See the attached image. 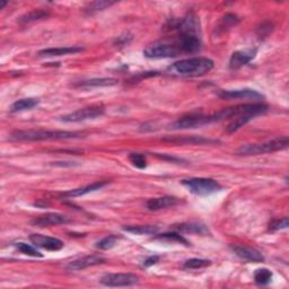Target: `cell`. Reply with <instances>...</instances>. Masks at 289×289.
Instances as JSON below:
<instances>
[{
	"label": "cell",
	"mask_w": 289,
	"mask_h": 289,
	"mask_svg": "<svg viewBox=\"0 0 289 289\" xmlns=\"http://www.w3.org/2000/svg\"><path fill=\"white\" fill-rule=\"evenodd\" d=\"M214 68V61L206 57H193L180 60L167 68V73L181 77H198Z\"/></svg>",
	"instance_id": "1"
},
{
	"label": "cell",
	"mask_w": 289,
	"mask_h": 289,
	"mask_svg": "<svg viewBox=\"0 0 289 289\" xmlns=\"http://www.w3.org/2000/svg\"><path fill=\"white\" fill-rule=\"evenodd\" d=\"M81 134L63 130H17L10 134L9 139L14 141H42L63 140L79 138Z\"/></svg>",
	"instance_id": "2"
},
{
	"label": "cell",
	"mask_w": 289,
	"mask_h": 289,
	"mask_svg": "<svg viewBox=\"0 0 289 289\" xmlns=\"http://www.w3.org/2000/svg\"><path fill=\"white\" fill-rule=\"evenodd\" d=\"M233 114L232 107L224 108V110L209 114V116H203V114H191V116L183 117L179 119L177 121L174 122L171 128L175 130H181V129H193L198 127H204L207 124H211L215 122L223 121V120L231 119Z\"/></svg>",
	"instance_id": "3"
},
{
	"label": "cell",
	"mask_w": 289,
	"mask_h": 289,
	"mask_svg": "<svg viewBox=\"0 0 289 289\" xmlns=\"http://www.w3.org/2000/svg\"><path fill=\"white\" fill-rule=\"evenodd\" d=\"M268 111V105L263 103H254V104H243L233 107V121L228 124L227 132L233 134L238 129L244 127L255 117L264 114Z\"/></svg>",
	"instance_id": "4"
},
{
	"label": "cell",
	"mask_w": 289,
	"mask_h": 289,
	"mask_svg": "<svg viewBox=\"0 0 289 289\" xmlns=\"http://www.w3.org/2000/svg\"><path fill=\"white\" fill-rule=\"evenodd\" d=\"M288 145H289V139L287 136H285V137L275 138L272 140L264 141V143H260V144L243 145L239 147L236 152L238 155H244V156L268 154V152L286 149Z\"/></svg>",
	"instance_id": "5"
},
{
	"label": "cell",
	"mask_w": 289,
	"mask_h": 289,
	"mask_svg": "<svg viewBox=\"0 0 289 289\" xmlns=\"http://www.w3.org/2000/svg\"><path fill=\"white\" fill-rule=\"evenodd\" d=\"M181 183L187 188L191 193L200 197L210 195L221 190V185L216 180L205 177H191L182 180Z\"/></svg>",
	"instance_id": "6"
},
{
	"label": "cell",
	"mask_w": 289,
	"mask_h": 289,
	"mask_svg": "<svg viewBox=\"0 0 289 289\" xmlns=\"http://www.w3.org/2000/svg\"><path fill=\"white\" fill-rule=\"evenodd\" d=\"M183 54L177 43L174 42H157L150 45L144 50V56L149 59H167Z\"/></svg>",
	"instance_id": "7"
},
{
	"label": "cell",
	"mask_w": 289,
	"mask_h": 289,
	"mask_svg": "<svg viewBox=\"0 0 289 289\" xmlns=\"http://www.w3.org/2000/svg\"><path fill=\"white\" fill-rule=\"evenodd\" d=\"M104 114V107L100 105H93L79 108V110L75 111L67 116L61 117V121L63 122H80L85 121V120L90 119H96L102 117Z\"/></svg>",
	"instance_id": "8"
},
{
	"label": "cell",
	"mask_w": 289,
	"mask_h": 289,
	"mask_svg": "<svg viewBox=\"0 0 289 289\" xmlns=\"http://www.w3.org/2000/svg\"><path fill=\"white\" fill-rule=\"evenodd\" d=\"M100 281L107 287H130L138 283L139 278L134 274H107Z\"/></svg>",
	"instance_id": "9"
},
{
	"label": "cell",
	"mask_w": 289,
	"mask_h": 289,
	"mask_svg": "<svg viewBox=\"0 0 289 289\" xmlns=\"http://www.w3.org/2000/svg\"><path fill=\"white\" fill-rule=\"evenodd\" d=\"M31 223H32V225L37 226V227H49V226L64 225V224L72 223V219H70V218L66 215L50 212V214H46V215H42L40 217L34 218V219Z\"/></svg>",
	"instance_id": "10"
},
{
	"label": "cell",
	"mask_w": 289,
	"mask_h": 289,
	"mask_svg": "<svg viewBox=\"0 0 289 289\" xmlns=\"http://www.w3.org/2000/svg\"><path fill=\"white\" fill-rule=\"evenodd\" d=\"M30 241L33 243L35 247L45 249L47 251H59L61 250L64 245L61 239L41 235V234H32L30 236Z\"/></svg>",
	"instance_id": "11"
},
{
	"label": "cell",
	"mask_w": 289,
	"mask_h": 289,
	"mask_svg": "<svg viewBox=\"0 0 289 289\" xmlns=\"http://www.w3.org/2000/svg\"><path fill=\"white\" fill-rule=\"evenodd\" d=\"M219 97L226 100H261L263 99V95L258 91L251 88H243V90H234V91H221L219 93Z\"/></svg>",
	"instance_id": "12"
},
{
	"label": "cell",
	"mask_w": 289,
	"mask_h": 289,
	"mask_svg": "<svg viewBox=\"0 0 289 289\" xmlns=\"http://www.w3.org/2000/svg\"><path fill=\"white\" fill-rule=\"evenodd\" d=\"M105 262V259L100 255H87L84 258L74 260L66 265V270L68 271H79L86 268H90L93 265L102 264Z\"/></svg>",
	"instance_id": "13"
},
{
	"label": "cell",
	"mask_w": 289,
	"mask_h": 289,
	"mask_svg": "<svg viewBox=\"0 0 289 289\" xmlns=\"http://www.w3.org/2000/svg\"><path fill=\"white\" fill-rule=\"evenodd\" d=\"M231 249L234 251L238 258H241L245 261H250V262H263L264 256L260 251L248 248V247H238V245H232Z\"/></svg>",
	"instance_id": "14"
},
{
	"label": "cell",
	"mask_w": 289,
	"mask_h": 289,
	"mask_svg": "<svg viewBox=\"0 0 289 289\" xmlns=\"http://www.w3.org/2000/svg\"><path fill=\"white\" fill-rule=\"evenodd\" d=\"M256 49H250V50L245 51H236L232 54L230 59V67L233 70H236L242 68L245 64H248L251 60L255 57Z\"/></svg>",
	"instance_id": "15"
},
{
	"label": "cell",
	"mask_w": 289,
	"mask_h": 289,
	"mask_svg": "<svg viewBox=\"0 0 289 289\" xmlns=\"http://www.w3.org/2000/svg\"><path fill=\"white\" fill-rule=\"evenodd\" d=\"M180 203V200L175 197H171V195H164V197L160 198H152L147 201L146 207L147 209L150 211H157L168 208V207H174Z\"/></svg>",
	"instance_id": "16"
},
{
	"label": "cell",
	"mask_w": 289,
	"mask_h": 289,
	"mask_svg": "<svg viewBox=\"0 0 289 289\" xmlns=\"http://www.w3.org/2000/svg\"><path fill=\"white\" fill-rule=\"evenodd\" d=\"M84 51L80 47H64V48H51L45 49L39 52V57H61L68 56V54H75Z\"/></svg>",
	"instance_id": "17"
},
{
	"label": "cell",
	"mask_w": 289,
	"mask_h": 289,
	"mask_svg": "<svg viewBox=\"0 0 289 289\" xmlns=\"http://www.w3.org/2000/svg\"><path fill=\"white\" fill-rule=\"evenodd\" d=\"M106 184H107L106 181H99V182H95V183H92L90 185H87V187H84V188L69 190V191H67V192H64L62 194L64 195V197H69V198L81 197V195H85L87 193L94 192V191L102 189L103 187H105Z\"/></svg>",
	"instance_id": "18"
},
{
	"label": "cell",
	"mask_w": 289,
	"mask_h": 289,
	"mask_svg": "<svg viewBox=\"0 0 289 289\" xmlns=\"http://www.w3.org/2000/svg\"><path fill=\"white\" fill-rule=\"evenodd\" d=\"M173 227L175 228V230L184 233L201 234V235L209 233V230L204 225V224H198V223H183V224H179V225H174Z\"/></svg>",
	"instance_id": "19"
},
{
	"label": "cell",
	"mask_w": 289,
	"mask_h": 289,
	"mask_svg": "<svg viewBox=\"0 0 289 289\" xmlns=\"http://www.w3.org/2000/svg\"><path fill=\"white\" fill-rule=\"evenodd\" d=\"M117 84H118V80L114 78H94V79L81 81V83L76 84L75 87H80V88H90V87L113 86Z\"/></svg>",
	"instance_id": "20"
},
{
	"label": "cell",
	"mask_w": 289,
	"mask_h": 289,
	"mask_svg": "<svg viewBox=\"0 0 289 289\" xmlns=\"http://www.w3.org/2000/svg\"><path fill=\"white\" fill-rule=\"evenodd\" d=\"M40 101L37 99H33V97H29V99H21L13 103L10 111L12 112H21L26 110H32V108L39 105Z\"/></svg>",
	"instance_id": "21"
},
{
	"label": "cell",
	"mask_w": 289,
	"mask_h": 289,
	"mask_svg": "<svg viewBox=\"0 0 289 289\" xmlns=\"http://www.w3.org/2000/svg\"><path fill=\"white\" fill-rule=\"evenodd\" d=\"M123 230L129 233L136 234V235H155V234L158 232V227L151 225L129 226V227H124Z\"/></svg>",
	"instance_id": "22"
},
{
	"label": "cell",
	"mask_w": 289,
	"mask_h": 289,
	"mask_svg": "<svg viewBox=\"0 0 289 289\" xmlns=\"http://www.w3.org/2000/svg\"><path fill=\"white\" fill-rule=\"evenodd\" d=\"M272 279V272L269 269H258L254 274V280L258 285L265 286L271 282Z\"/></svg>",
	"instance_id": "23"
},
{
	"label": "cell",
	"mask_w": 289,
	"mask_h": 289,
	"mask_svg": "<svg viewBox=\"0 0 289 289\" xmlns=\"http://www.w3.org/2000/svg\"><path fill=\"white\" fill-rule=\"evenodd\" d=\"M48 16L49 13L45 12V10H33V12H30L21 16L19 18V21L20 23H31V21L45 19L48 17Z\"/></svg>",
	"instance_id": "24"
},
{
	"label": "cell",
	"mask_w": 289,
	"mask_h": 289,
	"mask_svg": "<svg viewBox=\"0 0 289 289\" xmlns=\"http://www.w3.org/2000/svg\"><path fill=\"white\" fill-rule=\"evenodd\" d=\"M114 4H116L114 2H104V0H101V2H93L87 5V6L84 8V10H85V13L92 15L94 13L100 12V10L110 7Z\"/></svg>",
	"instance_id": "25"
},
{
	"label": "cell",
	"mask_w": 289,
	"mask_h": 289,
	"mask_svg": "<svg viewBox=\"0 0 289 289\" xmlns=\"http://www.w3.org/2000/svg\"><path fill=\"white\" fill-rule=\"evenodd\" d=\"M155 239H162V241H170V242H177L187 245L189 247V242L185 239L182 235H180L177 233H165V234H161V235H157L154 237Z\"/></svg>",
	"instance_id": "26"
},
{
	"label": "cell",
	"mask_w": 289,
	"mask_h": 289,
	"mask_svg": "<svg viewBox=\"0 0 289 289\" xmlns=\"http://www.w3.org/2000/svg\"><path fill=\"white\" fill-rule=\"evenodd\" d=\"M211 264L210 260L206 259H190L187 260L183 264L184 269H201L206 268V266H209Z\"/></svg>",
	"instance_id": "27"
},
{
	"label": "cell",
	"mask_w": 289,
	"mask_h": 289,
	"mask_svg": "<svg viewBox=\"0 0 289 289\" xmlns=\"http://www.w3.org/2000/svg\"><path fill=\"white\" fill-rule=\"evenodd\" d=\"M16 249H17L19 252H21L23 254L34 256V258H36V256H37V258H41V256H43V254L40 253L36 249H34L33 247H31L30 244H26V243H23V242H19V243L16 244Z\"/></svg>",
	"instance_id": "28"
},
{
	"label": "cell",
	"mask_w": 289,
	"mask_h": 289,
	"mask_svg": "<svg viewBox=\"0 0 289 289\" xmlns=\"http://www.w3.org/2000/svg\"><path fill=\"white\" fill-rule=\"evenodd\" d=\"M129 161L132 163V165L137 168H145L147 166V161L146 157L143 154H139V152H131L129 155Z\"/></svg>",
	"instance_id": "29"
},
{
	"label": "cell",
	"mask_w": 289,
	"mask_h": 289,
	"mask_svg": "<svg viewBox=\"0 0 289 289\" xmlns=\"http://www.w3.org/2000/svg\"><path fill=\"white\" fill-rule=\"evenodd\" d=\"M117 241H118V237L116 235L106 236L96 243V248L100 250H110L114 247V245H116Z\"/></svg>",
	"instance_id": "30"
},
{
	"label": "cell",
	"mask_w": 289,
	"mask_h": 289,
	"mask_svg": "<svg viewBox=\"0 0 289 289\" xmlns=\"http://www.w3.org/2000/svg\"><path fill=\"white\" fill-rule=\"evenodd\" d=\"M171 143H176V144H209V143H215V141L205 139V138H180V139H170Z\"/></svg>",
	"instance_id": "31"
},
{
	"label": "cell",
	"mask_w": 289,
	"mask_h": 289,
	"mask_svg": "<svg viewBox=\"0 0 289 289\" xmlns=\"http://www.w3.org/2000/svg\"><path fill=\"white\" fill-rule=\"evenodd\" d=\"M288 227V218L283 217L281 219H275L269 224V230L270 231H280L285 230Z\"/></svg>",
	"instance_id": "32"
},
{
	"label": "cell",
	"mask_w": 289,
	"mask_h": 289,
	"mask_svg": "<svg viewBox=\"0 0 289 289\" xmlns=\"http://www.w3.org/2000/svg\"><path fill=\"white\" fill-rule=\"evenodd\" d=\"M158 261H160V256H157V255L149 256V258H147L144 261V266H146V268H148V266H151V265L156 264Z\"/></svg>",
	"instance_id": "33"
},
{
	"label": "cell",
	"mask_w": 289,
	"mask_h": 289,
	"mask_svg": "<svg viewBox=\"0 0 289 289\" xmlns=\"http://www.w3.org/2000/svg\"><path fill=\"white\" fill-rule=\"evenodd\" d=\"M262 26H263L262 29H259V30H261V31H265V26H264V24H263ZM260 35H261V36H265V35H268V34H266V33H263V32H262V33H261Z\"/></svg>",
	"instance_id": "34"
},
{
	"label": "cell",
	"mask_w": 289,
	"mask_h": 289,
	"mask_svg": "<svg viewBox=\"0 0 289 289\" xmlns=\"http://www.w3.org/2000/svg\"><path fill=\"white\" fill-rule=\"evenodd\" d=\"M7 3L6 2H2V4H0V9H4V7L6 6Z\"/></svg>",
	"instance_id": "35"
}]
</instances>
